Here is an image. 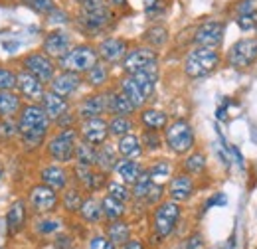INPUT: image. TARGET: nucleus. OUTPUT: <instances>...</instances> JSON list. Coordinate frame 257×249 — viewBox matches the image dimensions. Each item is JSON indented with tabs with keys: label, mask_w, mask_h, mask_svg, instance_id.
I'll return each mask as SVG.
<instances>
[{
	"label": "nucleus",
	"mask_w": 257,
	"mask_h": 249,
	"mask_svg": "<svg viewBox=\"0 0 257 249\" xmlns=\"http://www.w3.org/2000/svg\"><path fill=\"white\" fill-rule=\"evenodd\" d=\"M235 24L239 26V30L243 32H253L257 26V8L251 12H243V14H237L235 16Z\"/></svg>",
	"instance_id": "nucleus-50"
},
{
	"label": "nucleus",
	"mask_w": 257,
	"mask_h": 249,
	"mask_svg": "<svg viewBox=\"0 0 257 249\" xmlns=\"http://www.w3.org/2000/svg\"><path fill=\"white\" fill-rule=\"evenodd\" d=\"M64 221L52 214H44V216H36L34 219V231L38 235H56L58 231H62Z\"/></svg>",
	"instance_id": "nucleus-39"
},
{
	"label": "nucleus",
	"mask_w": 257,
	"mask_h": 249,
	"mask_svg": "<svg viewBox=\"0 0 257 249\" xmlns=\"http://www.w3.org/2000/svg\"><path fill=\"white\" fill-rule=\"evenodd\" d=\"M166 10H168V0H149V4L145 8L147 18H151V20H161V18H164Z\"/></svg>",
	"instance_id": "nucleus-48"
},
{
	"label": "nucleus",
	"mask_w": 257,
	"mask_h": 249,
	"mask_svg": "<svg viewBox=\"0 0 257 249\" xmlns=\"http://www.w3.org/2000/svg\"><path fill=\"white\" fill-rule=\"evenodd\" d=\"M24 105V99L18 91H0V119L16 117Z\"/></svg>",
	"instance_id": "nucleus-34"
},
{
	"label": "nucleus",
	"mask_w": 257,
	"mask_h": 249,
	"mask_svg": "<svg viewBox=\"0 0 257 249\" xmlns=\"http://www.w3.org/2000/svg\"><path fill=\"white\" fill-rule=\"evenodd\" d=\"M145 170V166L139 162V160H133V158H119L115 168H113V174L117 176V180L125 182L128 186H133L137 182V178L141 176V172Z\"/></svg>",
	"instance_id": "nucleus-27"
},
{
	"label": "nucleus",
	"mask_w": 257,
	"mask_h": 249,
	"mask_svg": "<svg viewBox=\"0 0 257 249\" xmlns=\"http://www.w3.org/2000/svg\"><path fill=\"white\" fill-rule=\"evenodd\" d=\"M204 247V237L202 233H194L184 241V249H202Z\"/></svg>",
	"instance_id": "nucleus-54"
},
{
	"label": "nucleus",
	"mask_w": 257,
	"mask_h": 249,
	"mask_svg": "<svg viewBox=\"0 0 257 249\" xmlns=\"http://www.w3.org/2000/svg\"><path fill=\"white\" fill-rule=\"evenodd\" d=\"M225 36V22L220 18H208L204 22H200L196 26L192 34L194 46H202V48H216L220 50L224 44Z\"/></svg>",
	"instance_id": "nucleus-12"
},
{
	"label": "nucleus",
	"mask_w": 257,
	"mask_h": 249,
	"mask_svg": "<svg viewBox=\"0 0 257 249\" xmlns=\"http://www.w3.org/2000/svg\"><path fill=\"white\" fill-rule=\"evenodd\" d=\"M95 48L101 62H105L107 65H121L131 44H128V40L121 38V36H105L97 42Z\"/></svg>",
	"instance_id": "nucleus-13"
},
{
	"label": "nucleus",
	"mask_w": 257,
	"mask_h": 249,
	"mask_svg": "<svg viewBox=\"0 0 257 249\" xmlns=\"http://www.w3.org/2000/svg\"><path fill=\"white\" fill-rule=\"evenodd\" d=\"M222 62H224V56L220 54V50L194 46L184 56L182 71L188 79H202V77H208L210 73H214L222 65Z\"/></svg>",
	"instance_id": "nucleus-3"
},
{
	"label": "nucleus",
	"mask_w": 257,
	"mask_h": 249,
	"mask_svg": "<svg viewBox=\"0 0 257 249\" xmlns=\"http://www.w3.org/2000/svg\"><path fill=\"white\" fill-rule=\"evenodd\" d=\"M105 192L109 194V196H113L115 200H119V202H123V204H128L131 200H133V194H131V186L125 184V182H121V180H117V178H109V182H107V186H105Z\"/></svg>",
	"instance_id": "nucleus-45"
},
{
	"label": "nucleus",
	"mask_w": 257,
	"mask_h": 249,
	"mask_svg": "<svg viewBox=\"0 0 257 249\" xmlns=\"http://www.w3.org/2000/svg\"><path fill=\"white\" fill-rule=\"evenodd\" d=\"M117 87H119V89L127 95L128 99H131V103L137 107V111H139V109H143V107H147L149 99L145 97L143 89L139 87V83L135 81V77H133V75L123 73V75L117 79Z\"/></svg>",
	"instance_id": "nucleus-29"
},
{
	"label": "nucleus",
	"mask_w": 257,
	"mask_h": 249,
	"mask_svg": "<svg viewBox=\"0 0 257 249\" xmlns=\"http://www.w3.org/2000/svg\"><path fill=\"white\" fill-rule=\"evenodd\" d=\"M115 12H119V10H123V8H127L128 4H127V0H105Z\"/></svg>",
	"instance_id": "nucleus-56"
},
{
	"label": "nucleus",
	"mask_w": 257,
	"mask_h": 249,
	"mask_svg": "<svg viewBox=\"0 0 257 249\" xmlns=\"http://www.w3.org/2000/svg\"><path fill=\"white\" fill-rule=\"evenodd\" d=\"M26 221H28V204L24 200H16L12 202V206L8 208L6 212V229L8 233H18L26 227Z\"/></svg>",
	"instance_id": "nucleus-26"
},
{
	"label": "nucleus",
	"mask_w": 257,
	"mask_h": 249,
	"mask_svg": "<svg viewBox=\"0 0 257 249\" xmlns=\"http://www.w3.org/2000/svg\"><path fill=\"white\" fill-rule=\"evenodd\" d=\"M182 218V204L172 200H162L161 204L155 206L153 212V233L159 239H166L174 233L178 221Z\"/></svg>",
	"instance_id": "nucleus-7"
},
{
	"label": "nucleus",
	"mask_w": 257,
	"mask_h": 249,
	"mask_svg": "<svg viewBox=\"0 0 257 249\" xmlns=\"http://www.w3.org/2000/svg\"><path fill=\"white\" fill-rule=\"evenodd\" d=\"M225 63L233 69H247L257 62V38L245 36L229 46L225 52Z\"/></svg>",
	"instance_id": "nucleus-8"
},
{
	"label": "nucleus",
	"mask_w": 257,
	"mask_h": 249,
	"mask_svg": "<svg viewBox=\"0 0 257 249\" xmlns=\"http://www.w3.org/2000/svg\"><path fill=\"white\" fill-rule=\"evenodd\" d=\"M155 188H157V184L151 180V176H149V172H147V168H145V170L141 172V176L137 178V182L131 186L133 200L147 204V200H149V196H151V192H153Z\"/></svg>",
	"instance_id": "nucleus-41"
},
{
	"label": "nucleus",
	"mask_w": 257,
	"mask_h": 249,
	"mask_svg": "<svg viewBox=\"0 0 257 249\" xmlns=\"http://www.w3.org/2000/svg\"><path fill=\"white\" fill-rule=\"evenodd\" d=\"M95 156H97L95 145H89V143H85V141L79 139V143L75 147L73 162L75 164H83V166H95Z\"/></svg>",
	"instance_id": "nucleus-43"
},
{
	"label": "nucleus",
	"mask_w": 257,
	"mask_h": 249,
	"mask_svg": "<svg viewBox=\"0 0 257 249\" xmlns=\"http://www.w3.org/2000/svg\"><path fill=\"white\" fill-rule=\"evenodd\" d=\"M77 133L79 139L89 143V145H103L107 143L109 137V125H107V117H93V119H81L77 123Z\"/></svg>",
	"instance_id": "nucleus-16"
},
{
	"label": "nucleus",
	"mask_w": 257,
	"mask_h": 249,
	"mask_svg": "<svg viewBox=\"0 0 257 249\" xmlns=\"http://www.w3.org/2000/svg\"><path fill=\"white\" fill-rule=\"evenodd\" d=\"M89 249H119L117 245H113L107 235H95L91 241H89Z\"/></svg>",
	"instance_id": "nucleus-52"
},
{
	"label": "nucleus",
	"mask_w": 257,
	"mask_h": 249,
	"mask_svg": "<svg viewBox=\"0 0 257 249\" xmlns=\"http://www.w3.org/2000/svg\"><path fill=\"white\" fill-rule=\"evenodd\" d=\"M20 2H22V4H24V6H28V8H30V4H32L34 0H20Z\"/></svg>",
	"instance_id": "nucleus-57"
},
{
	"label": "nucleus",
	"mask_w": 257,
	"mask_h": 249,
	"mask_svg": "<svg viewBox=\"0 0 257 249\" xmlns=\"http://www.w3.org/2000/svg\"><path fill=\"white\" fill-rule=\"evenodd\" d=\"M109 81H111V65H107L105 62H99L87 69L83 73V85H87L91 91H103L109 87Z\"/></svg>",
	"instance_id": "nucleus-23"
},
{
	"label": "nucleus",
	"mask_w": 257,
	"mask_h": 249,
	"mask_svg": "<svg viewBox=\"0 0 257 249\" xmlns=\"http://www.w3.org/2000/svg\"><path fill=\"white\" fill-rule=\"evenodd\" d=\"M26 204L36 216L54 214L60 208V192L38 182L28 190V202Z\"/></svg>",
	"instance_id": "nucleus-11"
},
{
	"label": "nucleus",
	"mask_w": 257,
	"mask_h": 249,
	"mask_svg": "<svg viewBox=\"0 0 257 249\" xmlns=\"http://www.w3.org/2000/svg\"><path fill=\"white\" fill-rule=\"evenodd\" d=\"M107 125H109V137L119 139V137H125L128 133H133L135 127H137V121H135V117L109 115L107 117Z\"/></svg>",
	"instance_id": "nucleus-37"
},
{
	"label": "nucleus",
	"mask_w": 257,
	"mask_h": 249,
	"mask_svg": "<svg viewBox=\"0 0 257 249\" xmlns=\"http://www.w3.org/2000/svg\"><path fill=\"white\" fill-rule=\"evenodd\" d=\"M30 8H32L36 14H40V16L46 18L52 10L58 8V2H56V0H34L32 4H30Z\"/></svg>",
	"instance_id": "nucleus-51"
},
{
	"label": "nucleus",
	"mask_w": 257,
	"mask_h": 249,
	"mask_svg": "<svg viewBox=\"0 0 257 249\" xmlns=\"http://www.w3.org/2000/svg\"><path fill=\"white\" fill-rule=\"evenodd\" d=\"M83 200H85V192L77 184L67 186L60 194V208L65 214H79V208H81Z\"/></svg>",
	"instance_id": "nucleus-31"
},
{
	"label": "nucleus",
	"mask_w": 257,
	"mask_h": 249,
	"mask_svg": "<svg viewBox=\"0 0 257 249\" xmlns=\"http://www.w3.org/2000/svg\"><path fill=\"white\" fill-rule=\"evenodd\" d=\"M162 137H164V147L176 156H186L196 149V133L186 119L168 121L166 129L162 131Z\"/></svg>",
	"instance_id": "nucleus-5"
},
{
	"label": "nucleus",
	"mask_w": 257,
	"mask_h": 249,
	"mask_svg": "<svg viewBox=\"0 0 257 249\" xmlns=\"http://www.w3.org/2000/svg\"><path fill=\"white\" fill-rule=\"evenodd\" d=\"M16 125H18V139L24 151L28 153L38 151L46 145L54 127L40 103H24L20 113L16 115Z\"/></svg>",
	"instance_id": "nucleus-1"
},
{
	"label": "nucleus",
	"mask_w": 257,
	"mask_h": 249,
	"mask_svg": "<svg viewBox=\"0 0 257 249\" xmlns=\"http://www.w3.org/2000/svg\"><path fill=\"white\" fill-rule=\"evenodd\" d=\"M119 249H147L145 247V243H143V239H137V237H131L127 243H123Z\"/></svg>",
	"instance_id": "nucleus-55"
},
{
	"label": "nucleus",
	"mask_w": 257,
	"mask_h": 249,
	"mask_svg": "<svg viewBox=\"0 0 257 249\" xmlns=\"http://www.w3.org/2000/svg\"><path fill=\"white\" fill-rule=\"evenodd\" d=\"M194 192H196V180H194V176L186 174V172L172 174V178L166 182V196L172 202L184 204L192 198Z\"/></svg>",
	"instance_id": "nucleus-20"
},
{
	"label": "nucleus",
	"mask_w": 257,
	"mask_h": 249,
	"mask_svg": "<svg viewBox=\"0 0 257 249\" xmlns=\"http://www.w3.org/2000/svg\"><path fill=\"white\" fill-rule=\"evenodd\" d=\"M107 182H109V174L97 170L95 166H83V164L73 166V184H77L87 194L105 190Z\"/></svg>",
	"instance_id": "nucleus-14"
},
{
	"label": "nucleus",
	"mask_w": 257,
	"mask_h": 249,
	"mask_svg": "<svg viewBox=\"0 0 257 249\" xmlns=\"http://www.w3.org/2000/svg\"><path fill=\"white\" fill-rule=\"evenodd\" d=\"M159 62H161L159 50L141 44V46L128 48L127 56L121 62V69H123V73L133 75V73H139V71H145L151 67H159Z\"/></svg>",
	"instance_id": "nucleus-9"
},
{
	"label": "nucleus",
	"mask_w": 257,
	"mask_h": 249,
	"mask_svg": "<svg viewBox=\"0 0 257 249\" xmlns=\"http://www.w3.org/2000/svg\"><path fill=\"white\" fill-rule=\"evenodd\" d=\"M101 206H103V218L107 221H113V219H123L127 214V204L115 200L113 196L105 194L101 198Z\"/></svg>",
	"instance_id": "nucleus-42"
},
{
	"label": "nucleus",
	"mask_w": 257,
	"mask_h": 249,
	"mask_svg": "<svg viewBox=\"0 0 257 249\" xmlns=\"http://www.w3.org/2000/svg\"><path fill=\"white\" fill-rule=\"evenodd\" d=\"M97 62H99V56H97L95 46L91 42H81V44H73L67 50V54H64L58 60V69H62V71H73V73L83 75Z\"/></svg>",
	"instance_id": "nucleus-6"
},
{
	"label": "nucleus",
	"mask_w": 257,
	"mask_h": 249,
	"mask_svg": "<svg viewBox=\"0 0 257 249\" xmlns=\"http://www.w3.org/2000/svg\"><path fill=\"white\" fill-rule=\"evenodd\" d=\"M18 137V125L16 117H8V119H0V141H10Z\"/></svg>",
	"instance_id": "nucleus-49"
},
{
	"label": "nucleus",
	"mask_w": 257,
	"mask_h": 249,
	"mask_svg": "<svg viewBox=\"0 0 257 249\" xmlns=\"http://www.w3.org/2000/svg\"><path fill=\"white\" fill-rule=\"evenodd\" d=\"M46 22L52 26V28H64V26H69L71 22H73V18H71V14L64 10V8H56V10H52L48 16H46Z\"/></svg>",
	"instance_id": "nucleus-46"
},
{
	"label": "nucleus",
	"mask_w": 257,
	"mask_h": 249,
	"mask_svg": "<svg viewBox=\"0 0 257 249\" xmlns=\"http://www.w3.org/2000/svg\"><path fill=\"white\" fill-rule=\"evenodd\" d=\"M105 235H107V239L113 245L121 247L123 243H127L128 239H131V225H128V221H125V219H113V221L107 223Z\"/></svg>",
	"instance_id": "nucleus-33"
},
{
	"label": "nucleus",
	"mask_w": 257,
	"mask_h": 249,
	"mask_svg": "<svg viewBox=\"0 0 257 249\" xmlns=\"http://www.w3.org/2000/svg\"><path fill=\"white\" fill-rule=\"evenodd\" d=\"M40 105L44 107V111H46V115L50 117L52 123H56L58 119H62L65 113H69V111L73 109L69 99H64V97H60V95L52 93L50 89H48L46 95L42 97Z\"/></svg>",
	"instance_id": "nucleus-24"
},
{
	"label": "nucleus",
	"mask_w": 257,
	"mask_h": 249,
	"mask_svg": "<svg viewBox=\"0 0 257 249\" xmlns=\"http://www.w3.org/2000/svg\"><path fill=\"white\" fill-rule=\"evenodd\" d=\"M81 85H83V75H79V73H73V71H58L56 75H54V79L48 83V89L52 91V93L60 95V97H64V99H73L77 91L81 89Z\"/></svg>",
	"instance_id": "nucleus-19"
},
{
	"label": "nucleus",
	"mask_w": 257,
	"mask_h": 249,
	"mask_svg": "<svg viewBox=\"0 0 257 249\" xmlns=\"http://www.w3.org/2000/svg\"><path fill=\"white\" fill-rule=\"evenodd\" d=\"M206 166H208V158L202 151H196L184 156L182 160V172L190 174V176H200L202 172H206Z\"/></svg>",
	"instance_id": "nucleus-40"
},
{
	"label": "nucleus",
	"mask_w": 257,
	"mask_h": 249,
	"mask_svg": "<svg viewBox=\"0 0 257 249\" xmlns=\"http://www.w3.org/2000/svg\"><path fill=\"white\" fill-rule=\"evenodd\" d=\"M117 153L121 158H133V160H139L141 156L145 155V149H143V143H141V137L133 131L125 137H119L117 143Z\"/></svg>",
	"instance_id": "nucleus-28"
},
{
	"label": "nucleus",
	"mask_w": 257,
	"mask_h": 249,
	"mask_svg": "<svg viewBox=\"0 0 257 249\" xmlns=\"http://www.w3.org/2000/svg\"><path fill=\"white\" fill-rule=\"evenodd\" d=\"M139 137H141V143H143L145 153H159L162 147H164L162 131H149V129H143Z\"/></svg>",
	"instance_id": "nucleus-44"
},
{
	"label": "nucleus",
	"mask_w": 257,
	"mask_h": 249,
	"mask_svg": "<svg viewBox=\"0 0 257 249\" xmlns=\"http://www.w3.org/2000/svg\"><path fill=\"white\" fill-rule=\"evenodd\" d=\"M0 91H16V71L8 65H0Z\"/></svg>",
	"instance_id": "nucleus-47"
},
{
	"label": "nucleus",
	"mask_w": 257,
	"mask_h": 249,
	"mask_svg": "<svg viewBox=\"0 0 257 249\" xmlns=\"http://www.w3.org/2000/svg\"><path fill=\"white\" fill-rule=\"evenodd\" d=\"M255 8H257L255 0H241V2L235 4L233 12H235V16H237V14H243V12H251V10H255Z\"/></svg>",
	"instance_id": "nucleus-53"
},
{
	"label": "nucleus",
	"mask_w": 257,
	"mask_h": 249,
	"mask_svg": "<svg viewBox=\"0 0 257 249\" xmlns=\"http://www.w3.org/2000/svg\"><path fill=\"white\" fill-rule=\"evenodd\" d=\"M73 2H75V4H79V2H83V0H73Z\"/></svg>",
	"instance_id": "nucleus-58"
},
{
	"label": "nucleus",
	"mask_w": 257,
	"mask_h": 249,
	"mask_svg": "<svg viewBox=\"0 0 257 249\" xmlns=\"http://www.w3.org/2000/svg\"><path fill=\"white\" fill-rule=\"evenodd\" d=\"M20 67L26 69L28 73L36 75L42 83H50L54 79V75L60 71L58 69V62L54 58H50L48 54H44L42 50H34V52H28L26 56H22L20 60Z\"/></svg>",
	"instance_id": "nucleus-10"
},
{
	"label": "nucleus",
	"mask_w": 257,
	"mask_h": 249,
	"mask_svg": "<svg viewBox=\"0 0 257 249\" xmlns=\"http://www.w3.org/2000/svg\"><path fill=\"white\" fill-rule=\"evenodd\" d=\"M128 75H131V73H128ZM133 77H135V81L139 83V87L143 89L145 97L151 101L155 91H157V83H159V67H151V69L133 73Z\"/></svg>",
	"instance_id": "nucleus-36"
},
{
	"label": "nucleus",
	"mask_w": 257,
	"mask_h": 249,
	"mask_svg": "<svg viewBox=\"0 0 257 249\" xmlns=\"http://www.w3.org/2000/svg\"><path fill=\"white\" fill-rule=\"evenodd\" d=\"M71 46H73V38H71L69 32L65 30V28H52V30L44 36L40 50L58 62L64 54H67V50Z\"/></svg>",
	"instance_id": "nucleus-17"
},
{
	"label": "nucleus",
	"mask_w": 257,
	"mask_h": 249,
	"mask_svg": "<svg viewBox=\"0 0 257 249\" xmlns=\"http://www.w3.org/2000/svg\"><path fill=\"white\" fill-rule=\"evenodd\" d=\"M79 218L83 219L85 223H91V225H95V223H101L103 221V206H101V198H97L93 194H89V196H85V200H83V204H81V208H79V214H77Z\"/></svg>",
	"instance_id": "nucleus-32"
},
{
	"label": "nucleus",
	"mask_w": 257,
	"mask_h": 249,
	"mask_svg": "<svg viewBox=\"0 0 257 249\" xmlns=\"http://www.w3.org/2000/svg\"><path fill=\"white\" fill-rule=\"evenodd\" d=\"M168 121V113L157 107H143L137 111V123L149 131H164Z\"/></svg>",
	"instance_id": "nucleus-25"
},
{
	"label": "nucleus",
	"mask_w": 257,
	"mask_h": 249,
	"mask_svg": "<svg viewBox=\"0 0 257 249\" xmlns=\"http://www.w3.org/2000/svg\"><path fill=\"white\" fill-rule=\"evenodd\" d=\"M168 40H170V32L164 24H153L143 34V44L149 48H155V50L164 48L168 44Z\"/></svg>",
	"instance_id": "nucleus-35"
},
{
	"label": "nucleus",
	"mask_w": 257,
	"mask_h": 249,
	"mask_svg": "<svg viewBox=\"0 0 257 249\" xmlns=\"http://www.w3.org/2000/svg\"><path fill=\"white\" fill-rule=\"evenodd\" d=\"M172 170H174L172 168V162L166 160V158H159V160H155V162H151L147 166V172H149L151 180L155 184H161V186H164L172 178Z\"/></svg>",
	"instance_id": "nucleus-38"
},
{
	"label": "nucleus",
	"mask_w": 257,
	"mask_h": 249,
	"mask_svg": "<svg viewBox=\"0 0 257 249\" xmlns=\"http://www.w3.org/2000/svg\"><path fill=\"white\" fill-rule=\"evenodd\" d=\"M253 32H255V38H257V26H255V30H253Z\"/></svg>",
	"instance_id": "nucleus-59"
},
{
	"label": "nucleus",
	"mask_w": 257,
	"mask_h": 249,
	"mask_svg": "<svg viewBox=\"0 0 257 249\" xmlns=\"http://www.w3.org/2000/svg\"><path fill=\"white\" fill-rule=\"evenodd\" d=\"M119 158H121V156H119V153H117V147L111 145V143L107 141V143H103V145L97 147L95 168L97 170H101V172L113 174V168H115V164H117Z\"/></svg>",
	"instance_id": "nucleus-30"
},
{
	"label": "nucleus",
	"mask_w": 257,
	"mask_h": 249,
	"mask_svg": "<svg viewBox=\"0 0 257 249\" xmlns=\"http://www.w3.org/2000/svg\"><path fill=\"white\" fill-rule=\"evenodd\" d=\"M79 143V133H77V127H71V129H56L44 149H46V156L52 160V162H60V164H69L73 162V156H75V147Z\"/></svg>",
	"instance_id": "nucleus-4"
},
{
	"label": "nucleus",
	"mask_w": 257,
	"mask_h": 249,
	"mask_svg": "<svg viewBox=\"0 0 257 249\" xmlns=\"http://www.w3.org/2000/svg\"><path fill=\"white\" fill-rule=\"evenodd\" d=\"M0 176H2V170H0Z\"/></svg>",
	"instance_id": "nucleus-61"
},
{
	"label": "nucleus",
	"mask_w": 257,
	"mask_h": 249,
	"mask_svg": "<svg viewBox=\"0 0 257 249\" xmlns=\"http://www.w3.org/2000/svg\"><path fill=\"white\" fill-rule=\"evenodd\" d=\"M77 119H93V117H105L107 115V93L103 91H91L89 95L81 97L77 105L73 107Z\"/></svg>",
	"instance_id": "nucleus-18"
},
{
	"label": "nucleus",
	"mask_w": 257,
	"mask_h": 249,
	"mask_svg": "<svg viewBox=\"0 0 257 249\" xmlns=\"http://www.w3.org/2000/svg\"><path fill=\"white\" fill-rule=\"evenodd\" d=\"M212 249H225V247H212Z\"/></svg>",
	"instance_id": "nucleus-60"
},
{
	"label": "nucleus",
	"mask_w": 257,
	"mask_h": 249,
	"mask_svg": "<svg viewBox=\"0 0 257 249\" xmlns=\"http://www.w3.org/2000/svg\"><path fill=\"white\" fill-rule=\"evenodd\" d=\"M16 91L24 99V103H40L48 91V85L42 83L36 75L28 73L26 69L16 71Z\"/></svg>",
	"instance_id": "nucleus-15"
},
{
	"label": "nucleus",
	"mask_w": 257,
	"mask_h": 249,
	"mask_svg": "<svg viewBox=\"0 0 257 249\" xmlns=\"http://www.w3.org/2000/svg\"><path fill=\"white\" fill-rule=\"evenodd\" d=\"M73 22L89 38L109 32L117 22V12L105 0H83L77 4Z\"/></svg>",
	"instance_id": "nucleus-2"
},
{
	"label": "nucleus",
	"mask_w": 257,
	"mask_h": 249,
	"mask_svg": "<svg viewBox=\"0 0 257 249\" xmlns=\"http://www.w3.org/2000/svg\"><path fill=\"white\" fill-rule=\"evenodd\" d=\"M38 176H40V182L42 184L54 188L58 192H62L64 188L69 186V172H67V168H65L64 164H60V162H48V164H44L40 168Z\"/></svg>",
	"instance_id": "nucleus-21"
},
{
	"label": "nucleus",
	"mask_w": 257,
	"mask_h": 249,
	"mask_svg": "<svg viewBox=\"0 0 257 249\" xmlns=\"http://www.w3.org/2000/svg\"><path fill=\"white\" fill-rule=\"evenodd\" d=\"M107 117L109 115H125V117H135L137 115V107L131 103L127 95L123 93L117 85L107 87Z\"/></svg>",
	"instance_id": "nucleus-22"
}]
</instances>
